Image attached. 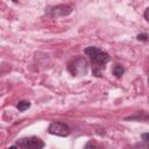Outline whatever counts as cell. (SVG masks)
<instances>
[{
  "instance_id": "1",
  "label": "cell",
  "mask_w": 149,
  "mask_h": 149,
  "mask_svg": "<svg viewBox=\"0 0 149 149\" xmlns=\"http://www.w3.org/2000/svg\"><path fill=\"white\" fill-rule=\"evenodd\" d=\"M84 52L91 61L93 74L95 77H101V71L111 59L109 55L97 47H87L84 49Z\"/></svg>"
},
{
  "instance_id": "2",
  "label": "cell",
  "mask_w": 149,
  "mask_h": 149,
  "mask_svg": "<svg viewBox=\"0 0 149 149\" xmlns=\"http://www.w3.org/2000/svg\"><path fill=\"white\" fill-rule=\"evenodd\" d=\"M87 61L84 57H77L68 64V71L73 76H83L87 72Z\"/></svg>"
},
{
  "instance_id": "3",
  "label": "cell",
  "mask_w": 149,
  "mask_h": 149,
  "mask_svg": "<svg viewBox=\"0 0 149 149\" xmlns=\"http://www.w3.org/2000/svg\"><path fill=\"white\" fill-rule=\"evenodd\" d=\"M16 148H34V149H41L44 147V142L37 137V136H28V137H22L16 141V143L13 146Z\"/></svg>"
},
{
  "instance_id": "4",
  "label": "cell",
  "mask_w": 149,
  "mask_h": 149,
  "mask_svg": "<svg viewBox=\"0 0 149 149\" xmlns=\"http://www.w3.org/2000/svg\"><path fill=\"white\" fill-rule=\"evenodd\" d=\"M72 12V7L69 5H57L52 7H48L45 10V14L50 17H59L69 15Z\"/></svg>"
},
{
  "instance_id": "5",
  "label": "cell",
  "mask_w": 149,
  "mask_h": 149,
  "mask_svg": "<svg viewBox=\"0 0 149 149\" xmlns=\"http://www.w3.org/2000/svg\"><path fill=\"white\" fill-rule=\"evenodd\" d=\"M48 132L52 135H56V136H68L70 134V128L68 125H65L64 122H61V121H54L49 125L48 127Z\"/></svg>"
},
{
  "instance_id": "6",
  "label": "cell",
  "mask_w": 149,
  "mask_h": 149,
  "mask_svg": "<svg viewBox=\"0 0 149 149\" xmlns=\"http://www.w3.org/2000/svg\"><path fill=\"white\" fill-rule=\"evenodd\" d=\"M29 107H30V102H29L28 100H20V101L17 102V105H16V108H17L20 112H24V111H27Z\"/></svg>"
},
{
  "instance_id": "7",
  "label": "cell",
  "mask_w": 149,
  "mask_h": 149,
  "mask_svg": "<svg viewBox=\"0 0 149 149\" xmlns=\"http://www.w3.org/2000/svg\"><path fill=\"white\" fill-rule=\"evenodd\" d=\"M123 72H125V68H123L122 65H120V64L114 65V68H113V74H114L116 78H120V77L123 74Z\"/></svg>"
},
{
  "instance_id": "8",
  "label": "cell",
  "mask_w": 149,
  "mask_h": 149,
  "mask_svg": "<svg viewBox=\"0 0 149 149\" xmlns=\"http://www.w3.org/2000/svg\"><path fill=\"white\" fill-rule=\"evenodd\" d=\"M136 38L139 40V41H143V42H146V41H148L149 40V35L148 34H139L137 36H136Z\"/></svg>"
},
{
  "instance_id": "9",
  "label": "cell",
  "mask_w": 149,
  "mask_h": 149,
  "mask_svg": "<svg viewBox=\"0 0 149 149\" xmlns=\"http://www.w3.org/2000/svg\"><path fill=\"white\" fill-rule=\"evenodd\" d=\"M141 137H142V140H143L144 142H149V133H143V134L141 135Z\"/></svg>"
},
{
  "instance_id": "10",
  "label": "cell",
  "mask_w": 149,
  "mask_h": 149,
  "mask_svg": "<svg viewBox=\"0 0 149 149\" xmlns=\"http://www.w3.org/2000/svg\"><path fill=\"white\" fill-rule=\"evenodd\" d=\"M144 19L149 22V7L146 9V12H144Z\"/></svg>"
},
{
  "instance_id": "11",
  "label": "cell",
  "mask_w": 149,
  "mask_h": 149,
  "mask_svg": "<svg viewBox=\"0 0 149 149\" xmlns=\"http://www.w3.org/2000/svg\"><path fill=\"white\" fill-rule=\"evenodd\" d=\"M12 1H14V2H17V0H12Z\"/></svg>"
},
{
  "instance_id": "12",
  "label": "cell",
  "mask_w": 149,
  "mask_h": 149,
  "mask_svg": "<svg viewBox=\"0 0 149 149\" xmlns=\"http://www.w3.org/2000/svg\"><path fill=\"white\" fill-rule=\"evenodd\" d=\"M148 84H149V78H148Z\"/></svg>"
}]
</instances>
